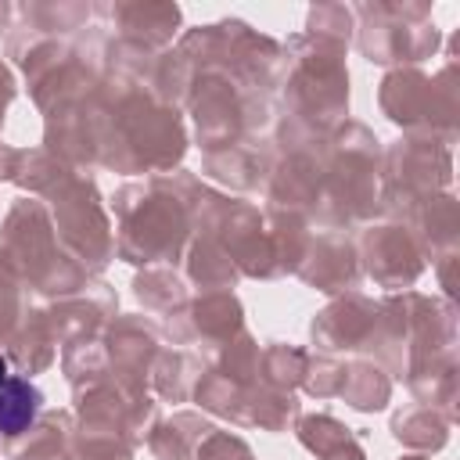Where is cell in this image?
Listing matches in <instances>:
<instances>
[{"instance_id":"obj_1","label":"cell","mask_w":460,"mask_h":460,"mask_svg":"<svg viewBox=\"0 0 460 460\" xmlns=\"http://www.w3.org/2000/svg\"><path fill=\"white\" fill-rule=\"evenodd\" d=\"M40 402H43V395L36 385L7 374V381L0 385V435H22L36 420Z\"/></svg>"},{"instance_id":"obj_2","label":"cell","mask_w":460,"mask_h":460,"mask_svg":"<svg viewBox=\"0 0 460 460\" xmlns=\"http://www.w3.org/2000/svg\"><path fill=\"white\" fill-rule=\"evenodd\" d=\"M4 381H7V359L0 356V385H4Z\"/></svg>"}]
</instances>
